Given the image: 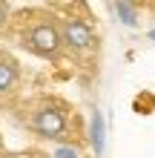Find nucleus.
Listing matches in <instances>:
<instances>
[{
    "instance_id": "obj_2",
    "label": "nucleus",
    "mask_w": 155,
    "mask_h": 158,
    "mask_svg": "<svg viewBox=\"0 0 155 158\" xmlns=\"http://www.w3.org/2000/svg\"><path fill=\"white\" fill-rule=\"evenodd\" d=\"M29 127L40 138H63V132H66V115L55 104H43V106H38L32 112Z\"/></svg>"
},
{
    "instance_id": "obj_5",
    "label": "nucleus",
    "mask_w": 155,
    "mask_h": 158,
    "mask_svg": "<svg viewBox=\"0 0 155 158\" xmlns=\"http://www.w3.org/2000/svg\"><path fill=\"white\" fill-rule=\"evenodd\" d=\"M6 20H9V6H6V3H0V32H3Z\"/></svg>"
},
{
    "instance_id": "obj_3",
    "label": "nucleus",
    "mask_w": 155,
    "mask_h": 158,
    "mask_svg": "<svg viewBox=\"0 0 155 158\" xmlns=\"http://www.w3.org/2000/svg\"><path fill=\"white\" fill-rule=\"evenodd\" d=\"M60 38H63V46H69L75 52H92L98 43L92 26L86 20H80V17H66L60 23Z\"/></svg>"
},
{
    "instance_id": "obj_4",
    "label": "nucleus",
    "mask_w": 155,
    "mask_h": 158,
    "mask_svg": "<svg viewBox=\"0 0 155 158\" xmlns=\"http://www.w3.org/2000/svg\"><path fill=\"white\" fill-rule=\"evenodd\" d=\"M20 83V69L9 55H0V95H12Z\"/></svg>"
},
{
    "instance_id": "obj_1",
    "label": "nucleus",
    "mask_w": 155,
    "mask_h": 158,
    "mask_svg": "<svg viewBox=\"0 0 155 158\" xmlns=\"http://www.w3.org/2000/svg\"><path fill=\"white\" fill-rule=\"evenodd\" d=\"M23 46L35 52L38 58H55L63 46L60 26L55 23V17H38L23 29Z\"/></svg>"
}]
</instances>
